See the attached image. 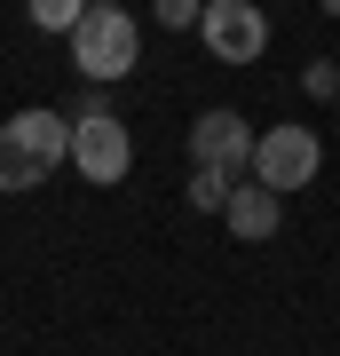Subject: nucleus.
Listing matches in <instances>:
<instances>
[{
	"label": "nucleus",
	"mask_w": 340,
	"mask_h": 356,
	"mask_svg": "<svg viewBox=\"0 0 340 356\" xmlns=\"http://www.w3.org/2000/svg\"><path fill=\"white\" fill-rule=\"evenodd\" d=\"M72 64H79V79H95V88L127 79V72L143 64L135 16H127V8H88V16H79V32H72Z\"/></svg>",
	"instance_id": "7ed1b4c3"
},
{
	"label": "nucleus",
	"mask_w": 340,
	"mask_h": 356,
	"mask_svg": "<svg viewBox=\"0 0 340 356\" xmlns=\"http://www.w3.org/2000/svg\"><path fill=\"white\" fill-rule=\"evenodd\" d=\"M222 222H229V238H245V245H261V238H277V222H285V198L269 191V182H238L222 206Z\"/></svg>",
	"instance_id": "0eeeda50"
},
{
	"label": "nucleus",
	"mask_w": 340,
	"mask_h": 356,
	"mask_svg": "<svg viewBox=\"0 0 340 356\" xmlns=\"http://www.w3.org/2000/svg\"><path fill=\"white\" fill-rule=\"evenodd\" d=\"M198 40H206V56H214V64H261V48H269V16L253 8V0H206Z\"/></svg>",
	"instance_id": "39448f33"
},
{
	"label": "nucleus",
	"mask_w": 340,
	"mask_h": 356,
	"mask_svg": "<svg viewBox=\"0 0 340 356\" xmlns=\"http://www.w3.org/2000/svg\"><path fill=\"white\" fill-rule=\"evenodd\" d=\"M151 16H159L166 32H190V24L206 16V0H151Z\"/></svg>",
	"instance_id": "9d476101"
},
{
	"label": "nucleus",
	"mask_w": 340,
	"mask_h": 356,
	"mask_svg": "<svg viewBox=\"0 0 340 356\" xmlns=\"http://www.w3.org/2000/svg\"><path fill=\"white\" fill-rule=\"evenodd\" d=\"M24 16H32L40 32L72 40V32H79V16H88V0H24Z\"/></svg>",
	"instance_id": "6e6552de"
},
{
	"label": "nucleus",
	"mask_w": 340,
	"mask_h": 356,
	"mask_svg": "<svg viewBox=\"0 0 340 356\" xmlns=\"http://www.w3.org/2000/svg\"><path fill=\"white\" fill-rule=\"evenodd\" d=\"M72 166H79V182H95V191L127 182V166H135V135H127V119L103 95H88L72 111Z\"/></svg>",
	"instance_id": "f03ea898"
},
{
	"label": "nucleus",
	"mask_w": 340,
	"mask_h": 356,
	"mask_svg": "<svg viewBox=\"0 0 340 356\" xmlns=\"http://www.w3.org/2000/svg\"><path fill=\"white\" fill-rule=\"evenodd\" d=\"M316 8H325V16H340V0H316Z\"/></svg>",
	"instance_id": "ddd939ff"
},
{
	"label": "nucleus",
	"mask_w": 340,
	"mask_h": 356,
	"mask_svg": "<svg viewBox=\"0 0 340 356\" xmlns=\"http://www.w3.org/2000/svg\"><path fill=\"white\" fill-rule=\"evenodd\" d=\"M301 88H309L316 103H340V64H325V56H316V64L301 72Z\"/></svg>",
	"instance_id": "9b49d317"
},
{
	"label": "nucleus",
	"mask_w": 340,
	"mask_h": 356,
	"mask_svg": "<svg viewBox=\"0 0 340 356\" xmlns=\"http://www.w3.org/2000/svg\"><path fill=\"white\" fill-rule=\"evenodd\" d=\"M88 8H127V0H88Z\"/></svg>",
	"instance_id": "f8f14e48"
},
{
	"label": "nucleus",
	"mask_w": 340,
	"mask_h": 356,
	"mask_svg": "<svg viewBox=\"0 0 340 356\" xmlns=\"http://www.w3.org/2000/svg\"><path fill=\"white\" fill-rule=\"evenodd\" d=\"M332 111H340V103H332Z\"/></svg>",
	"instance_id": "4468645a"
},
{
	"label": "nucleus",
	"mask_w": 340,
	"mask_h": 356,
	"mask_svg": "<svg viewBox=\"0 0 340 356\" xmlns=\"http://www.w3.org/2000/svg\"><path fill=\"white\" fill-rule=\"evenodd\" d=\"M229 191H238V175H214V166H198V175H190V206H198V214H222Z\"/></svg>",
	"instance_id": "1a4fd4ad"
},
{
	"label": "nucleus",
	"mask_w": 340,
	"mask_h": 356,
	"mask_svg": "<svg viewBox=\"0 0 340 356\" xmlns=\"http://www.w3.org/2000/svg\"><path fill=\"white\" fill-rule=\"evenodd\" d=\"M325 175V143H316V127H301V119H277L261 143H253V182H269V191H309V182Z\"/></svg>",
	"instance_id": "20e7f679"
},
{
	"label": "nucleus",
	"mask_w": 340,
	"mask_h": 356,
	"mask_svg": "<svg viewBox=\"0 0 340 356\" xmlns=\"http://www.w3.org/2000/svg\"><path fill=\"white\" fill-rule=\"evenodd\" d=\"M72 166V119L63 111H16L0 119V191H40Z\"/></svg>",
	"instance_id": "f257e3e1"
},
{
	"label": "nucleus",
	"mask_w": 340,
	"mask_h": 356,
	"mask_svg": "<svg viewBox=\"0 0 340 356\" xmlns=\"http://www.w3.org/2000/svg\"><path fill=\"white\" fill-rule=\"evenodd\" d=\"M253 135L245 127V111H198L190 119V166H214V175H238L253 182Z\"/></svg>",
	"instance_id": "423d86ee"
}]
</instances>
